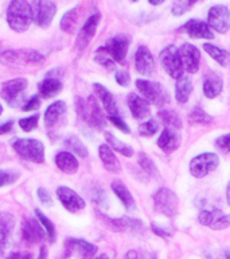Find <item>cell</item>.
Returning <instances> with one entry per match:
<instances>
[{"mask_svg": "<svg viewBox=\"0 0 230 259\" xmlns=\"http://www.w3.org/2000/svg\"><path fill=\"white\" fill-rule=\"evenodd\" d=\"M34 18V10L31 3L24 0L11 2L7 8L8 26L16 32H24L30 27Z\"/></svg>", "mask_w": 230, "mask_h": 259, "instance_id": "1", "label": "cell"}, {"mask_svg": "<svg viewBox=\"0 0 230 259\" xmlns=\"http://www.w3.org/2000/svg\"><path fill=\"white\" fill-rule=\"evenodd\" d=\"M14 149L16 154L26 161L35 163L44 161V146L38 139H18L14 142Z\"/></svg>", "mask_w": 230, "mask_h": 259, "instance_id": "2", "label": "cell"}, {"mask_svg": "<svg viewBox=\"0 0 230 259\" xmlns=\"http://www.w3.org/2000/svg\"><path fill=\"white\" fill-rule=\"evenodd\" d=\"M136 87L143 95V99L148 104H155L161 107L165 103H168V93L163 88V85L159 84V82L139 78V80H136Z\"/></svg>", "mask_w": 230, "mask_h": 259, "instance_id": "3", "label": "cell"}, {"mask_svg": "<svg viewBox=\"0 0 230 259\" xmlns=\"http://www.w3.org/2000/svg\"><path fill=\"white\" fill-rule=\"evenodd\" d=\"M160 62L161 65H163V68H164L165 72L168 73V76H171L172 78L179 80V78L183 76L185 68H183V64H182L179 49H178L175 45H168V46H165V48L161 50Z\"/></svg>", "mask_w": 230, "mask_h": 259, "instance_id": "4", "label": "cell"}, {"mask_svg": "<svg viewBox=\"0 0 230 259\" xmlns=\"http://www.w3.org/2000/svg\"><path fill=\"white\" fill-rule=\"evenodd\" d=\"M153 209L168 218L178 212V196L168 188H160L153 194Z\"/></svg>", "mask_w": 230, "mask_h": 259, "instance_id": "5", "label": "cell"}, {"mask_svg": "<svg viewBox=\"0 0 230 259\" xmlns=\"http://www.w3.org/2000/svg\"><path fill=\"white\" fill-rule=\"evenodd\" d=\"M219 165V157L215 153H202L190 162V173L195 178H202L214 171Z\"/></svg>", "mask_w": 230, "mask_h": 259, "instance_id": "6", "label": "cell"}, {"mask_svg": "<svg viewBox=\"0 0 230 259\" xmlns=\"http://www.w3.org/2000/svg\"><path fill=\"white\" fill-rule=\"evenodd\" d=\"M207 24L217 32L225 34L230 28L229 8L222 4H217L210 8L207 12Z\"/></svg>", "mask_w": 230, "mask_h": 259, "instance_id": "7", "label": "cell"}, {"mask_svg": "<svg viewBox=\"0 0 230 259\" xmlns=\"http://www.w3.org/2000/svg\"><path fill=\"white\" fill-rule=\"evenodd\" d=\"M129 44H131V38L128 35L117 34L106 42L104 48L114 62L123 64L125 61V57H127V53H128Z\"/></svg>", "mask_w": 230, "mask_h": 259, "instance_id": "8", "label": "cell"}, {"mask_svg": "<svg viewBox=\"0 0 230 259\" xmlns=\"http://www.w3.org/2000/svg\"><path fill=\"white\" fill-rule=\"evenodd\" d=\"M26 88H27V80L20 77V78H14V80L3 82L0 93H2V97L7 101L8 104L16 105L20 96H22V93L26 91Z\"/></svg>", "mask_w": 230, "mask_h": 259, "instance_id": "9", "label": "cell"}, {"mask_svg": "<svg viewBox=\"0 0 230 259\" xmlns=\"http://www.w3.org/2000/svg\"><path fill=\"white\" fill-rule=\"evenodd\" d=\"M135 68L141 76L151 77L153 73L156 72L155 66V60H153L152 53L149 52L147 46H139L135 53Z\"/></svg>", "mask_w": 230, "mask_h": 259, "instance_id": "10", "label": "cell"}, {"mask_svg": "<svg viewBox=\"0 0 230 259\" xmlns=\"http://www.w3.org/2000/svg\"><path fill=\"white\" fill-rule=\"evenodd\" d=\"M34 14H35V22L36 24L42 28H46L50 26L52 18L55 16L56 6L52 2H47V0H40V2H35L31 3Z\"/></svg>", "mask_w": 230, "mask_h": 259, "instance_id": "11", "label": "cell"}, {"mask_svg": "<svg viewBox=\"0 0 230 259\" xmlns=\"http://www.w3.org/2000/svg\"><path fill=\"white\" fill-rule=\"evenodd\" d=\"M56 196H58L61 204L65 206V209H68L72 213H76L85 208L84 198L68 186H60L56 189Z\"/></svg>", "mask_w": 230, "mask_h": 259, "instance_id": "12", "label": "cell"}, {"mask_svg": "<svg viewBox=\"0 0 230 259\" xmlns=\"http://www.w3.org/2000/svg\"><path fill=\"white\" fill-rule=\"evenodd\" d=\"M66 256H70L72 254L81 255L82 259H92L97 252V246L92 243L86 242L84 239L70 238L66 240Z\"/></svg>", "mask_w": 230, "mask_h": 259, "instance_id": "13", "label": "cell"}, {"mask_svg": "<svg viewBox=\"0 0 230 259\" xmlns=\"http://www.w3.org/2000/svg\"><path fill=\"white\" fill-rule=\"evenodd\" d=\"M98 22H100V14H98V12H94V14L89 16L88 20L85 22V24L82 26V28H81L80 34L77 36V49H78V50H84V49L90 44V40L93 39V36L96 35Z\"/></svg>", "mask_w": 230, "mask_h": 259, "instance_id": "14", "label": "cell"}, {"mask_svg": "<svg viewBox=\"0 0 230 259\" xmlns=\"http://www.w3.org/2000/svg\"><path fill=\"white\" fill-rule=\"evenodd\" d=\"M181 53L182 64L185 70L189 73H195L199 69V62H201V53L194 45L191 44H183L179 48Z\"/></svg>", "mask_w": 230, "mask_h": 259, "instance_id": "15", "label": "cell"}, {"mask_svg": "<svg viewBox=\"0 0 230 259\" xmlns=\"http://www.w3.org/2000/svg\"><path fill=\"white\" fill-rule=\"evenodd\" d=\"M182 31H185L186 34H189L191 38H197V39H213L214 34L211 31V28L207 24V22L198 19H190L189 22H186L181 28Z\"/></svg>", "mask_w": 230, "mask_h": 259, "instance_id": "16", "label": "cell"}, {"mask_svg": "<svg viewBox=\"0 0 230 259\" xmlns=\"http://www.w3.org/2000/svg\"><path fill=\"white\" fill-rule=\"evenodd\" d=\"M22 236L28 244H35L44 239V230L39 222L35 219H26L22 227Z\"/></svg>", "mask_w": 230, "mask_h": 259, "instance_id": "17", "label": "cell"}, {"mask_svg": "<svg viewBox=\"0 0 230 259\" xmlns=\"http://www.w3.org/2000/svg\"><path fill=\"white\" fill-rule=\"evenodd\" d=\"M157 146L159 149H161L164 153L171 154L181 146V134L179 130L175 128H167L165 127L163 130V133L160 134V137L157 139Z\"/></svg>", "mask_w": 230, "mask_h": 259, "instance_id": "18", "label": "cell"}, {"mask_svg": "<svg viewBox=\"0 0 230 259\" xmlns=\"http://www.w3.org/2000/svg\"><path fill=\"white\" fill-rule=\"evenodd\" d=\"M65 115H66V104L64 101H54L51 105H48L43 116L46 128H54L55 125L60 124Z\"/></svg>", "mask_w": 230, "mask_h": 259, "instance_id": "19", "label": "cell"}, {"mask_svg": "<svg viewBox=\"0 0 230 259\" xmlns=\"http://www.w3.org/2000/svg\"><path fill=\"white\" fill-rule=\"evenodd\" d=\"M222 88H223V80L218 73L211 72V70L206 73L203 78V93L206 97L209 99L217 97L222 92Z\"/></svg>", "mask_w": 230, "mask_h": 259, "instance_id": "20", "label": "cell"}, {"mask_svg": "<svg viewBox=\"0 0 230 259\" xmlns=\"http://www.w3.org/2000/svg\"><path fill=\"white\" fill-rule=\"evenodd\" d=\"M93 88H94V92L98 96L100 101L102 103L104 109L109 113V116H117L119 115V107H117V103L112 93L101 84H94Z\"/></svg>", "mask_w": 230, "mask_h": 259, "instance_id": "21", "label": "cell"}, {"mask_svg": "<svg viewBox=\"0 0 230 259\" xmlns=\"http://www.w3.org/2000/svg\"><path fill=\"white\" fill-rule=\"evenodd\" d=\"M127 104H128L132 116L137 120H141V119H144L145 116L149 115V104L143 97L137 96L136 93H129L128 99H127Z\"/></svg>", "mask_w": 230, "mask_h": 259, "instance_id": "22", "label": "cell"}, {"mask_svg": "<svg viewBox=\"0 0 230 259\" xmlns=\"http://www.w3.org/2000/svg\"><path fill=\"white\" fill-rule=\"evenodd\" d=\"M98 155H100V159L102 162V165L110 173H120L121 171V165L117 157L114 155V151H113L108 145H101L98 147Z\"/></svg>", "mask_w": 230, "mask_h": 259, "instance_id": "23", "label": "cell"}, {"mask_svg": "<svg viewBox=\"0 0 230 259\" xmlns=\"http://www.w3.org/2000/svg\"><path fill=\"white\" fill-rule=\"evenodd\" d=\"M15 227V218L8 212H0V247H7L12 230Z\"/></svg>", "mask_w": 230, "mask_h": 259, "instance_id": "24", "label": "cell"}, {"mask_svg": "<svg viewBox=\"0 0 230 259\" xmlns=\"http://www.w3.org/2000/svg\"><path fill=\"white\" fill-rule=\"evenodd\" d=\"M55 165L56 167L68 174H74L78 170V161L76 155H73L69 151H61L55 155Z\"/></svg>", "mask_w": 230, "mask_h": 259, "instance_id": "25", "label": "cell"}, {"mask_svg": "<svg viewBox=\"0 0 230 259\" xmlns=\"http://www.w3.org/2000/svg\"><path fill=\"white\" fill-rule=\"evenodd\" d=\"M112 190L113 193L116 194L117 198L123 202V205L125 206V209L132 210L135 209V198L131 194L129 189L124 185V182L121 181H113L112 182Z\"/></svg>", "mask_w": 230, "mask_h": 259, "instance_id": "26", "label": "cell"}, {"mask_svg": "<svg viewBox=\"0 0 230 259\" xmlns=\"http://www.w3.org/2000/svg\"><path fill=\"white\" fill-rule=\"evenodd\" d=\"M193 92V81L187 76H182L175 85V97L179 103H186Z\"/></svg>", "mask_w": 230, "mask_h": 259, "instance_id": "27", "label": "cell"}, {"mask_svg": "<svg viewBox=\"0 0 230 259\" xmlns=\"http://www.w3.org/2000/svg\"><path fill=\"white\" fill-rule=\"evenodd\" d=\"M39 92L44 99H50V97L55 96L56 93L61 92L62 89V82L58 78H51V77H46L42 82H39Z\"/></svg>", "mask_w": 230, "mask_h": 259, "instance_id": "28", "label": "cell"}, {"mask_svg": "<svg viewBox=\"0 0 230 259\" xmlns=\"http://www.w3.org/2000/svg\"><path fill=\"white\" fill-rule=\"evenodd\" d=\"M157 116H159V119L164 123V125L167 128H182L181 116H179L175 111H172V109H161V111H159V113H157Z\"/></svg>", "mask_w": 230, "mask_h": 259, "instance_id": "29", "label": "cell"}, {"mask_svg": "<svg viewBox=\"0 0 230 259\" xmlns=\"http://www.w3.org/2000/svg\"><path fill=\"white\" fill-rule=\"evenodd\" d=\"M105 139H106V145L113 150V151H117V153L123 154L124 157H132L133 155V149L129 145L124 143V142L119 141L114 135H112L110 133L105 134Z\"/></svg>", "mask_w": 230, "mask_h": 259, "instance_id": "30", "label": "cell"}, {"mask_svg": "<svg viewBox=\"0 0 230 259\" xmlns=\"http://www.w3.org/2000/svg\"><path fill=\"white\" fill-rule=\"evenodd\" d=\"M203 49H205V52L207 53V54H209L214 61H217L218 64L221 65V66H223V68L227 66L230 56H229V53L226 52V50L217 48V46H214V45L209 44V42H207V44H203Z\"/></svg>", "mask_w": 230, "mask_h": 259, "instance_id": "31", "label": "cell"}, {"mask_svg": "<svg viewBox=\"0 0 230 259\" xmlns=\"http://www.w3.org/2000/svg\"><path fill=\"white\" fill-rule=\"evenodd\" d=\"M65 146L72 151L73 155H78L81 158L88 157V149H86V146L76 135H68V137L65 138Z\"/></svg>", "mask_w": 230, "mask_h": 259, "instance_id": "32", "label": "cell"}, {"mask_svg": "<svg viewBox=\"0 0 230 259\" xmlns=\"http://www.w3.org/2000/svg\"><path fill=\"white\" fill-rule=\"evenodd\" d=\"M77 19H78V7L69 10V11L62 16V19H61V30H64L65 32H69V34H73V32L76 31Z\"/></svg>", "mask_w": 230, "mask_h": 259, "instance_id": "33", "label": "cell"}, {"mask_svg": "<svg viewBox=\"0 0 230 259\" xmlns=\"http://www.w3.org/2000/svg\"><path fill=\"white\" fill-rule=\"evenodd\" d=\"M88 103L90 105V112H92V120H93V127L96 128H101L105 125V117L104 113L101 111L100 105L94 99V96H90L88 99Z\"/></svg>", "mask_w": 230, "mask_h": 259, "instance_id": "34", "label": "cell"}, {"mask_svg": "<svg viewBox=\"0 0 230 259\" xmlns=\"http://www.w3.org/2000/svg\"><path fill=\"white\" fill-rule=\"evenodd\" d=\"M76 109H77V113H78V117H80L81 120L85 121L86 124L92 125L93 127L92 112H90V105H89L88 101H85L82 97H77Z\"/></svg>", "mask_w": 230, "mask_h": 259, "instance_id": "35", "label": "cell"}, {"mask_svg": "<svg viewBox=\"0 0 230 259\" xmlns=\"http://www.w3.org/2000/svg\"><path fill=\"white\" fill-rule=\"evenodd\" d=\"M18 54L22 64H40L44 61V57L32 49H20L18 50Z\"/></svg>", "mask_w": 230, "mask_h": 259, "instance_id": "36", "label": "cell"}, {"mask_svg": "<svg viewBox=\"0 0 230 259\" xmlns=\"http://www.w3.org/2000/svg\"><path fill=\"white\" fill-rule=\"evenodd\" d=\"M35 214L38 216V220L39 223L42 224L43 227V230L46 231V234H47V238L50 240V243H54L56 240V231H55V227L52 224V222L50 219L46 218V214L42 213L39 209L35 210Z\"/></svg>", "mask_w": 230, "mask_h": 259, "instance_id": "37", "label": "cell"}, {"mask_svg": "<svg viewBox=\"0 0 230 259\" xmlns=\"http://www.w3.org/2000/svg\"><path fill=\"white\" fill-rule=\"evenodd\" d=\"M211 121V116L205 112V109L201 107H194L190 112V123L191 124H207Z\"/></svg>", "mask_w": 230, "mask_h": 259, "instance_id": "38", "label": "cell"}, {"mask_svg": "<svg viewBox=\"0 0 230 259\" xmlns=\"http://www.w3.org/2000/svg\"><path fill=\"white\" fill-rule=\"evenodd\" d=\"M137 162H139V165H140L141 169L144 170L147 174H149V176H157V174H159L157 167L155 166L153 161L148 157V155H147V154L144 153L139 154V161Z\"/></svg>", "mask_w": 230, "mask_h": 259, "instance_id": "39", "label": "cell"}, {"mask_svg": "<svg viewBox=\"0 0 230 259\" xmlns=\"http://www.w3.org/2000/svg\"><path fill=\"white\" fill-rule=\"evenodd\" d=\"M94 60L98 62L100 65H102L104 68L106 69H113L114 68V61L112 60V57L109 56V53L105 50V48H98L96 52V56H94Z\"/></svg>", "mask_w": 230, "mask_h": 259, "instance_id": "40", "label": "cell"}, {"mask_svg": "<svg viewBox=\"0 0 230 259\" xmlns=\"http://www.w3.org/2000/svg\"><path fill=\"white\" fill-rule=\"evenodd\" d=\"M157 127L159 125H157V121L155 119H148L139 125V134L141 137H152L153 134H156Z\"/></svg>", "mask_w": 230, "mask_h": 259, "instance_id": "41", "label": "cell"}, {"mask_svg": "<svg viewBox=\"0 0 230 259\" xmlns=\"http://www.w3.org/2000/svg\"><path fill=\"white\" fill-rule=\"evenodd\" d=\"M221 210L219 209H213V210H202L199 216H198V220L201 223L202 226L210 227L213 224L214 219L217 218V214L219 213Z\"/></svg>", "mask_w": 230, "mask_h": 259, "instance_id": "42", "label": "cell"}, {"mask_svg": "<svg viewBox=\"0 0 230 259\" xmlns=\"http://www.w3.org/2000/svg\"><path fill=\"white\" fill-rule=\"evenodd\" d=\"M227 227H230V214H225L219 212L217 214V218L214 219L213 224L210 226V228L211 230H225Z\"/></svg>", "mask_w": 230, "mask_h": 259, "instance_id": "43", "label": "cell"}, {"mask_svg": "<svg viewBox=\"0 0 230 259\" xmlns=\"http://www.w3.org/2000/svg\"><path fill=\"white\" fill-rule=\"evenodd\" d=\"M38 121H39V116L38 115H32L30 117H24V119H20L19 125L20 128L26 131V133H30L34 128L38 127Z\"/></svg>", "mask_w": 230, "mask_h": 259, "instance_id": "44", "label": "cell"}, {"mask_svg": "<svg viewBox=\"0 0 230 259\" xmlns=\"http://www.w3.org/2000/svg\"><path fill=\"white\" fill-rule=\"evenodd\" d=\"M19 178V174L18 173H12V171H4L2 170L0 171V188L2 186H7L11 185L14 182Z\"/></svg>", "mask_w": 230, "mask_h": 259, "instance_id": "45", "label": "cell"}, {"mask_svg": "<svg viewBox=\"0 0 230 259\" xmlns=\"http://www.w3.org/2000/svg\"><path fill=\"white\" fill-rule=\"evenodd\" d=\"M194 4H195L194 2H177V3H174L172 8H171V12H172V15L181 16L183 15L191 6H194Z\"/></svg>", "mask_w": 230, "mask_h": 259, "instance_id": "46", "label": "cell"}, {"mask_svg": "<svg viewBox=\"0 0 230 259\" xmlns=\"http://www.w3.org/2000/svg\"><path fill=\"white\" fill-rule=\"evenodd\" d=\"M215 147L218 150L223 151V153L230 151V134H226V135H222V137L217 138L215 139Z\"/></svg>", "mask_w": 230, "mask_h": 259, "instance_id": "47", "label": "cell"}, {"mask_svg": "<svg viewBox=\"0 0 230 259\" xmlns=\"http://www.w3.org/2000/svg\"><path fill=\"white\" fill-rule=\"evenodd\" d=\"M109 120L112 121L113 125H116L117 128L120 130V131H123L124 134H129L131 133V130H129V127L127 125V123H125L121 117L119 116H109Z\"/></svg>", "mask_w": 230, "mask_h": 259, "instance_id": "48", "label": "cell"}, {"mask_svg": "<svg viewBox=\"0 0 230 259\" xmlns=\"http://www.w3.org/2000/svg\"><path fill=\"white\" fill-rule=\"evenodd\" d=\"M151 228H152L153 234H156L157 236H160V238L163 239L171 238V236H172V231H168L167 228H164V227L157 226V224H155V223H152Z\"/></svg>", "mask_w": 230, "mask_h": 259, "instance_id": "49", "label": "cell"}, {"mask_svg": "<svg viewBox=\"0 0 230 259\" xmlns=\"http://www.w3.org/2000/svg\"><path fill=\"white\" fill-rule=\"evenodd\" d=\"M114 78H116L117 84L121 85V87H128L129 82H131V77H129L128 72H124V70H119V72H116Z\"/></svg>", "mask_w": 230, "mask_h": 259, "instance_id": "50", "label": "cell"}, {"mask_svg": "<svg viewBox=\"0 0 230 259\" xmlns=\"http://www.w3.org/2000/svg\"><path fill=\"white\" fill-rule=\"evenodd\" d=\"M40 107V99L38 96H32L30 100L23 105L24 112H28V111H35Z\"/></svg>", "mask_w": 230, "mask_h": 259, "instance_id": "51", "label": "cell"}, {"mask_svg": "<svg viewBox=\"0 0 230 259\" xmlns=\"http://www.w3.org/2000/svg\"><path fill=\"white\" fill-rule=\"evenodd\" d=\"M38 198H39V201L42 204H46V205H51V196L48 193L47 190L44 189V188H39L38 189Z\"/></svg>", "mask_w": 230, "mask_h": 259, "instance_id": "52", "label": "cell"}, {"mask_svg": "<svg viewBox=\"0 0 230 259\" xmlns=\"http://www.w3.org/2000/svg\"><path fill=\"white\" fill-rule=\"evenodd\" d=\"M93 200H94L98 205L106 206V196H105L104 190L97 189L96 194H93Z\"/></svg>", "mask_w": 230, "mask_h": 259, "instance_id": "53", "label": "cell"}, {"mask_svg": "<svg viewBox=\"0 0 230 259\" xmlns=\"http://www.w3.org/2000/svg\"><path fill=\"white\" fill-rule=\"evenodd\" d=\"M7 259H32L31 252H19V251H15V252H11L8 255Z\"/></svg>", "mask_w": 230, "mask_h": 259, "instance_id": "54", "label": "cell"}, {"mask_svg": "<svg viewBox=\"0 0 230 259\" xmlns=\"http://www.w3.org/2000/svg\"><path fill=\"white\" fill-rule=\"evenodd\" d=\"M12 125H14V121H6L3 124H0V135H4V134L10 133L12 130Z\"/></svg>", "mask_w": 230, "mask_h": 259, "instance_id": "55", "label": "cell"}, {"mask_svg": "<svg viewBox=\"0 0 230 259\" xmlns=\"http://www.w3.org/2000/svg\"><path fill=\"white\" fill-rule=\"evenodd\" d=\"M124 259H139V254H137L136 251L129 250L127 254H125Z\"/></svg>", "mask_w": 230, "mask_h": 259, "instance_id": "56", "label": "cell"}, {"mask_svg": "<svg viewBox=\"0 0 230 259\" xmlns=\"http://www.w3.org/2000/svg\"><path fill=\"white\" fill-rule=\"evenodd\" d=\"M46 256H47V248H46V247H42L38 259H46Z\"/></svg>", "mask_w": 230, "mask_h": 259, "instance_id": "57", "label": "cell"}, {"mask_svg": "<svg viewBox=\"0 0 230 259\" xmlns=\"http://www.w3.org/2000/svg\"><path fill=\"white\" fill-rule=\"evenodd\" d=\"M226 200H227V204L230 205V182L227 184V188H226Z\"/></svg>", "mask_w": 230, "mask_h": 259, "instance_id": "58", "label": "cell"}, {"mask_svg": "<svg viewBox=\"0 0 230 259\" xmlns=\"http://www.w3.org/2000/svg\"><path fill=\"white\" fill-rule=\"evenodd\" d=\"M94 259H109V256L106 254H100L98 256H96Z\"/></svg>", "mask_w": 230, "mask_h": 259, "instance_id": "59", "label": "cell"}, {"mask_svg": "<svg viewBox=\"0 0 230 259\" xmlns=\"http://www.w3.org/2000/svg\"><path fill=\"white\" fill-rule=\"evenodd\" d=\"M207 259H219L217 255H213V254H209L207 255Z\"/></svg>", "mask_w": 230, "mask_h": 259, "instance_id": "60", "label": "cell"}, {"mask_svg": "<svg viewBox=\"0 0 230 259\" xmlns=\"http://www.w3.org/2000/svg\"><path fill=\"white\" fill-rule=\"evenodd\" d=\"M163 2H149V4H155V6H157V4H161Z\"/></svg>", "mask_w": 230, "mask_h": 259, "instance_id": "61", "label": "cell"}, {"mask_svg": "<svg viewBox=\"0 0 230 259\" xmlns=\"http://www.w3.org/2000/svg\"><path fill=\"white\" fill-rule=\"evenodd\" d=\"M225 258L226 259H230V252H229V251H226V252H225Z\"/></svg>", "mask_w": 230, "mask_h": 259, "instance_id": "62", "label": "cell"}, {"mask_svg": "<svg viewBox=\"0 0 230 259\" xmlns=\"http://www.w3.org/2000/svg\"><path fill=\"white\" fill-rule=\"evenodd\" d=\"M3 113V107H2V104H0V115Z\"/></svg>", "mask_w": 230, "mask_h": 259, "instance_id": "63", "label": "cell"}]
</instances>
